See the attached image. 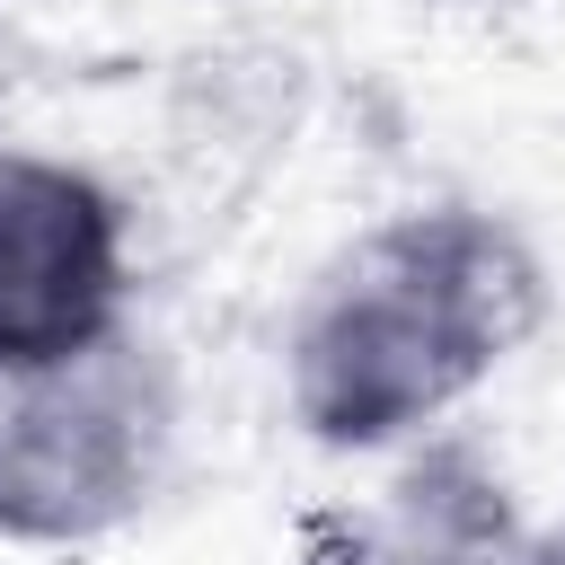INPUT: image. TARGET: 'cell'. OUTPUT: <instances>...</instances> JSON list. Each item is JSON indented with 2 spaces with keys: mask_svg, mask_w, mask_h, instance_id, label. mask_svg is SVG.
<instances>
[{
  "mask_svg": "<svg viewBox=\"0 0 565 565\" xmlns=\"http://www.w3.org/2000/svg\"><path fill=\"white\" fill-rule=\"evenodd\" d=\"M547 256L494 203L433 194L353 230L282 309L274 397L327 459H406L547 327Z\"/></svg>",
  "mask_w": 565,
  "mask_h": 565,
  "instance_id": "6da1fadb",
  "label": "cell"
},
{
  "mask_svg": "<svg viewBox=\"0 0 565 565\" xmlns=\"http://www.w3.org/2000/svg\"><path fill=\"white\" fill-rule=\"evenodd\" d=\"M185 441V388L177 353L132 318L124 335L0 371V547L26 556H79L132 530Z\"/></svg>",
  "mask_w": 565,
  "mask_h": 565,
  "instance_id": "7a4b0ae2",
  "label": "cell"
},
{
  "mask_svg": "<svg viewBox=\"0 0 565 565\" xmlns=\"http://www.w3.org/2000/svg\"><path fill=\"white\" fill-rule=\"evenodd\" d=\"M132 327V212L62 150L0 141V371L88 353Z\"/></svg>",
  "mask_w": 565,
  "mask_h": 565,
  "instance_id": "3957f363",
  "label": "cell"
},
{
  "mask_svg": "<svg viewBox=\"0 0 565 565\" xmlns=\"http://www.w3.org/2000/svg\"><path fill=\"white\" fill-rule=\"evenodd\" d=\"M327 565H530V521L468 441H424L388 468L380 503Z\"/></svg>",
  "mask_w": 565,
  "mask_h": 565,
  "instance_id": "277c9868",
  "label": "cell"
},
{
  "mask_svg": "<svg viewBox=\"0 0 565 565\" xmlns=\"http://www.w3.org/2000/svg\"><path fill=\"white\" fill-rule=\"evenodd\" d=\"M530 565H565V512L530 530Z\"/></svg>",
  "mask_w": 565,
  "mask_h": 565,
  "instance_id": "5b68a950",
  "label": "cell"
},
{
  "mask_svg": "<svg viewBox=\"0 0 565 565\" xmlns=\"http://www.w3.org/2000/svg\"><path fill=\"white\" fill-rule=\"evenodd\" d=\"M433 9H459V18H512V9H539V0H433Z\"/></svg>",
  "mask_w": 565,
  "mask_h": 565,
  "instance_id": "8992f818",
  "label": "cell"
}]
</instances>
